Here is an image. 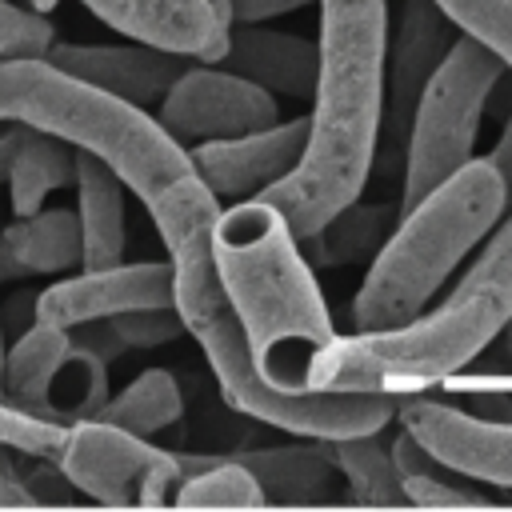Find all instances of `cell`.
I'll return each instance as SVG.
<instances>
[{"label":"cell","instance_id":"obj_1","mask_svg":"<svg viewBox=\"0 0 512 512\" xmlns=\"http://www.w3.org/2000/svg\"><path fill=\"white\" fill-rule=\"evenodd\" d=\"M176 276V308L184 316L188 336L200 344L220 392L228 404L252 420L272 428L308 436V440H340L360 432H380L396 420L400 392H352V388H308L284 392L268 384L252 360V344L244 320L216 272L212 256V224L220 216L216 192L196 176H180L156 200L144 204Z\"/></svg>","mask_w":512,"mask_h":512},{"label":"cell","instance_id":"obj_2","mask_svg":"<svg viewBox=\"0 0 512 512\" xmlns=\"http://www.w3.org/2000/svg\"><path fill=\"white\" fill-rule=\"evenodd\" d=\"M320 68L300 164L260 196L304 240L352 204L376 164L388 92V0H320Z\"/></svg>","mask_w":512,"mask_h":512},{"label":"cell","instance_id":"obj_3","mask_svg":"<svg viewBox=\"0 0 512 512\" xmlns=\"http://www.w3.org/2000/svg\"><path fill=\"white\" fill-rule=\"evenodd\" d=\"M212 256L244 320L260 376L284 392H308L336 328L284 212L264 196L220 208Z\"/></svg>","mask_w":512,"mask_h":512},{"label":"cell","instance_id":"obj_4","mask_svg":"<svg viewBox=\"0 0 512 512\" xmlns=\"http://www.w3.org/2000/svg\"><path fill=\"white\" fill-rule=\"evenodd\" d=\"M512 320V212L488 232L472 268L448 300L396 328L336 336L316 360L312 388L352 392H424L468 368Z\"/></svg>","mask_w":512,"mask_h":512},{"label":"cell","instance_id":"obj_5","mask_svg":"<svg viewBox=\"0 0 512 512\" xmlns=\"http://www.w3.org/2000/svg\"><path fill=\"white\" fill-rule=\"evenodd\" d=\"M28 124L60 136L84 152H96L140 204L156 200L168 184L192 172L188 148L140 104H128L48 56L0 60V124Z\"/></svg>","mask_w":512,"mask_h":512},{"label":"cell","instance_id":"obj_6","mask_svg":"<svg viewBox=\"0 0 512 512\" xmlns=\"http://www.w3.org/2000/svg\"><path fill=\"white\" fill-rule=\"evenodd\" d=\"M512 196L500 172L484 160H468L424 200L400 212L392 236L372 256L364 284L352 300V320L360 332L396 328L420 316L456 264L504 220Z\"/></svg>","mask_w":512,"mask_h":512},{"label":"cell","instance_id":"obj_7","mask_svg":"<svg viewBox=\"0 0 512 512\" xmlns=\"http://www.w3.org/2000/svg\"><path fill=\"white\" fill-rule=\"evenodd\" d=\"M504 64L492 56L480 40L456 36L440 68L428 76L412 124H408V148H404V184H400V212L424 200L436 184H444L452 172H460L472 160L480 116L488 108V96L500 80Z\"/></svg>","mask_w":512,"mask_h":512},{"label":"cell","instance_id":"obj_8","mask_svg":"<svg viewBox=\"0 0 512 512\" xmlns=\"http://www.w3.org/2000/svg\"><path fill=\"white\" fill-rule=\"evenodd\" d=\"M56 464L80 488V496L116 508L172 504L184 480V456L148 444V436H136L128 428L92 416L68 424Z\"/></svg>","mask_w":512,"mask_h":512},{"label":"cell","instance_id":"obj_9","mask_svg":"<svg viewBox=\"0 0 512 512\" xmlns=\"http://www.w3.org/2000/svg\"><path fill=\"white\" fill-rule=\"evenodd\" d=\"M156 120L176 136L184 148L224 136H244L280 120V108L268 88L244 80L232 68H212L204 60L188 64V72L168 88L156 104Z\"/></svg>","mask_w":512,"mask_h":512},{"label":"cell","instance_id":"obj_10","mask_svg":"<svg viewBox=\"0 0 512 512\" xmlns=\"http://www.w3.org/2000/svg\"><path fill=\"white\" fill-rule=\"evenodd\" d=\"M396 424L408 428L432 456H440L468 480L512 488V420L480 416V412L408 392L400 396Z\"/></svg>","mask_w":512,"mask_h":512},{"label":"cell","instance_id":"obj_11","mask_svg":"<svg viewBox=\"0 0 512 512\" xmlns=\"http://www.w3.org/2000/svg\"><path fill=\"white\" fill-rule=\"evenodd\" d=\"M176 304V276L172 260H140V264H108V268H80L68 280H56L36 296L32 320H48L60 328H76L84 320L120 316L132 308Z\"/></svg>","mask_w":512,"mask_h":512},{"label":"cell","instance_id":"obj_12","mask_svg":"<svg viewBox=\"0 0 512 512\" xmlns=\"http://www.w3.org/2000/svg\"><path fill=\"white\" fill-rule=\"evenodd\" d=\"M304 148H308V116H296L244 136L192 144L188 156H192V172L216 192V200L236 204L280 184L300 164Z\"/></svg>","mask_w":512,"mask_h":512},{"label":"cell","instance_id":"obj_13","mask_svg":"<svg viewBox=\"0 0 512 512\" xmlns=\"http://www.w3.org/2000/svg\"><path fill=\"white\" fill-rule=\"evenodd\" d=\"M48 60L60 64L64 72L128 100L140 108H152L168 96V88L196 64V56L160 48V44H52Z\"/></svg>","mask_w":512,"mask_h":512},{"label":"cell","instance_id":"obj_14","mask_svg":"<svg viewBox=\"0 0 512 512\" xmlns=\"http://www.w3.org/2000/svg\"><path fill=\"white\" fill-rule=\"evenodd\" d=\"M456 24L444 16L436 0H404L396 32H388V92H384V116H388V148L408 140L412 108L428 84V76L440 68L448 48L456 44Z\"/></svg>","mask_w":512,"mask_h":512},{"label":"cell","instance_id":"obj_15","mask_svg":"<svg viewBox=\"0 0 512 512\" xmlns=\"http://www.w3.org/2000/svg\"><path fill=\"white\" fill-rule=\"evenodd\" d=\"M80 4L132 40L176 48L204 64H220L232 40V24L220 16L212 0H80Z\"/></svg>","mask_w":512,"mask_h":512},{"label":"cell","instance_id":"obj_16","mask_svg":"<svg viewBox=\"0 0 512 512\" xmlns=\"http://www.w3.org/2000/svg\"><path fill=\"white\" fill-rule=\"evenodd\" d=\"M220 64L260 88H268L272 96L304 100L316 92L320 44L308 36L272 32V28H264V20H236Z\"/></svg>","mask_w":512,"mask_h":512},{"label":"cell","instance_id":"obj_17","mask_svg":"<svg viewBox=\"0 0 512 512\" xmlns=\"http://www.w3.org/2000/svg\"><path fill=\"white\" fill-rule=\"evenodd\" d=\"M76 216H80V240L84 256L80 268H108L124 256V180L112 164H104L96 152L76 148Z\"/></svg>","mask_w":512,"mask_h":512},{"label":"cell","instance_id":"obj_18","mask_svg":"<svg viewBox=\"0 0 512 512\" xmlns=\"http://www.w3.org/2000/svg\"><path fill=\"white\" fill-rule=\"evenodd\" d=\"M84 256L80 216L72 208H40L32 216H16L0 232V280L44 276L76 268Z\"/></svg>","mask_w":512,"mask_h":512},{"label":"cell","instance_id":"obj_19","mask_svg":"<svg viewBox=\"0 0 512 512\" xmlns=\"http://www.w3.org/2000/svg\"><path fill=\"white\" fill-rule=\"evenodd\" d=\"M236 460H244L264 496L276 504H324L336 500V456H332V440L320 444H288V448H256V452H240Z\"/></svg>","mask_w":512,"mask_h":512},{"label":"cell","instance_id":"obj_20","mask_svg":"<svg viewBox=\"0 0 512 512\" xmlns=\"http://www.w3.org/2000/svg\"><path fill=\"white\" fill-rule=\"evenodd\" d=\"M72 352V332L60 328V324H48V320H32L8 348H4V396L32 408V412H44L48 404V392L64 368Z\"/></svg>","mask_w":512,"mask_h":512},{"label":"cell","instance_id":"obj_21","mask_svg":"<svg viewBox=\"0 0 512 512\" xmlns=\"http://www.w3.org/2000/svg\"><path fill=\"white\" fill-rule=\"evenodd\" d=\"M396 220H400V204H360V196H356L328 224L308 232L300 240V248L316 264H352V260L376 256L384 248V240L392 236Z\"/></svg>","mask_w":512,"mask_h":512},{"label":"cell","instance_id":"obj_22","mask_svg":"<svg viewBox=\"0 0 512 512\" xmlns=\"http://www.w3.org/2000/svg\"><path fill=\"white\" fill-rule=\"evenodd\" d=\"M76 176V144L28 128L24 148L16 156V168L8 176V204L12 216H32L44 208V196L72 184Z\"/></svg>","mask_w":512,"mask_h":512},{"label":"cell","instance_id":"obj_23","mask_svg":"<svg viewBox=\"0 0 512 512\" xmlns=\"http://www.w3.org/2000/svg\"><path fill=\"white\" fill-rule=\"evenodd\" d=\"M184 416V396H180V384L172 372L164 368H148L140 376H132L124 384V392L108 396L92 420H104V424H116V428H128L136 436H156L164 432L168 424H176Z\"/></svg>","mask_w":512,"mask_h":512},{"label":"cell","instance_id":"obj_24","mask_svg":"<svg viewBox=\"0 0 512 512\" xmlns=\"http://www.w3.org/2000/svg\"><path fill=\"white\" fill-rule=\"evenodd\" d=\"M392 456L408 492V504H424V508H480L488 504L480 492H472L464 480V472H456L452 464H444L440 456H432L408 428H400L392 436Z\"/></svg>","mask_w":512,"mask_h":512},{"label":"cell","instance_id":"obj_25","mask_svg":"<svg viewBox=\"0 0 512 512\" xmlns=\"http://www.w3.org/2000/svg\"><path fill=\"white\" fill-rule=\"evenodd\" d=\"M332 456L360 504H408V492L392 456V440H384V428L332 440Z\"/></svg>","mask_w":512,"mask_h":512},{"label":"cell","instance_id":"obj_26","mask_svg":"<svg viewBox=\"0 0 512 512\" xmlns=\"http://www.w3.org/2000/svg\"><path fill=\"white\" fill-rule=\"evenodd\" d=\"M172 504H180V508H256V504H268V496L244 460L224 456V460H184V480H180Z\"/></svg>","mask_w":512,"mask_h":512},{"label":"cell","instance_id":"obj_27","mask_svg":"<svg viewBox=\"0 0 512 512\" xmlns=\"http://www.w3.org/2000/svg\"><path fill=\"white\" fill-rule=\"evenodd\" d=\"M444 16L472 40H480L512 72V0H436Z\"/></svg>","mask_w":512,"mask_h":512},{"label":"cell","instance_id":"obj_28","mask_svg":"<svg viewBox=\"0 0 512 512\" xmlns=\"http://www.w3.org/2000/svg\"><path fill=\"white\" fill-rule=\"evenodd\" d=\"M52 20L20 0H0V60L12 56H48L52 40Z\"/></svg>","mask_w":512,"mask_h":512},{"label":"cell","instance_id":"obj_29","mask_svg":"<svg viewBox=\"0 0 512 512\" xmlns=\"http://www.w3.org/2000/svg\"><path fill=\"white\" fill-rule=\"evenodd\" d=\"M108 320H112L116 336L128 344V352H132V348H144V352H148V348H164V344H172L180 332H188L176 304L132 308V312H120V316H108Z\"/></svg>","mask_w":512,"mask_h":512},{"label":"cell","instance_id":"obj_30","mask_svg":"<svg viewBox=\"0 0 512 512\" xmlns=\"http://www.w3.org/2000/svg\"><path fill=\"white\" fill-rule=\"evenodd\" d=\"M24 484L32 488L36 504H44V500H72V496H80V488L64 476V468H60L56 460H44V456H36V468H32V472H24Z\"/></svg>","mask_w":512,"mask_h":512},{"label":"cell","instance_id":"obj_31","mask_svg":"<svg viewBox=\"0 0 512 512\" xmlns=\"http://www.w3.org/2000/svg\"><path fill=\"white\" fill-rule=\"evenodd\" d=\"M24 508V504H36V496H32V488L24 484V472L16 468V460H12V452H8V444L0 440V508Z\"/></svg>","mask_w":512,"mask_h":512},{"label":"cell","instance_id":"obj_32","mask_svg":"<svg viewBox=\"0 0 512 512\" xmlns=\"http://www.w3.org/2000/svg\"><path fill=\"white\" fill-rule=\"evenodd\" d=\"M308 4H320V0H232V12L236 20H272V16L308 8Z\"/></svg>","mask_w":512,"mask_h":512},{"label":"cell","instance_id":"obj_33","mask_svg":"<svg viewBox=\"0 0 512 512\" xmlns=\"http://www.w3.org/2000/svg\"><path fill=\"white\" fill-rule=\"evenodd\" d=\"M488 164L500 172V180H504V188H508V196H512V116H508V124H504V132H500V140L492 144Z\"/></svg>","mask_w":512,"mask_h":512},{"label":"cell","instance_id":"obj_34","mask_svg":"<svg viewBox=\"0 0 512 512\" xmlns=\"http://www.w3.org/2000/svg\"><path fill=\"white\" fill-rule=\"evenodd\" d=\"M24 136H28V124L0 132V184H8V176H12V168H16V156H20V148H24Z\"/></svg>","mask_w":512,"mask_h":512},{"label":"cell","instance_id":"obj_35","mask_svg":"<svg viewBox=\"0 0 512 512\" xmlns=\"http://www.w3.org/2000/svg\"><path fill=\"white\" fill-rule=\"evenodd\" d=\"M20 4H28V8H36V12H44V16H48V12H52L60 0H20Z\"/></svg>","mask_w":512,"mask_h":512},{"label":"cell","instance_id":"obj_36","mask_svg":"<svg viewBox=\"0 0 512 512\" xmlns=\"http://www.w3.org/2000/svg\"><path fill=\"white\" fill-rule=\"evenodd\" d=\"M0 380H4V332H0ZM0 396H4V384H0Z\"/></svg>","mask_w":512,"mask_h":512}]
</instances>
